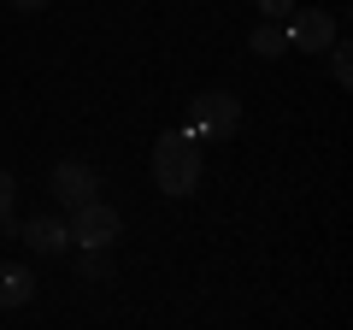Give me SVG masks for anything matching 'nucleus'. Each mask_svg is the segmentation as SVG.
<instances>
[{
	"instance_id": "obj_1",
	"label": "nucleus",
	"mask_w": 353,
	"mask_h": 330,
	"mask_svg": "<svg viewBox=\"0 0 353 330\" xmlns=\"http://www.w3.org/2000/svg\"><path fill=\"white\" fill-rule=\"evenodd\" d=\"M153 183H159V195H171V201L194 195V183H201V142H194L189 130H165V136L153 142Z\"/></svg>"
},
{
	"instance_id": "obj_2",
	"label": "nucleus",
	"mask_w": 353,
	"mask_h": 330,
	"mask_svg": "<svg viewBox=\"0 0 353 330\" xmlns=\"http://www.w3.org/2000/svg\"><path fill=\"white\" fill-rule=\"evenodd\" d=\"M189 130L194 142H224V136H236L241 130V101L230 89H206V95H194L189 101Z\"/></svg>"
},
{
	"instance_id": "obj_3",
	"label": "nucleus",
	"mask_w": 353,
	"mask_h": 330,
	"mask_svg": "<svg viewBox=\"0 0 353 330\" xmlns=\"http://www.w3.org/2000/svg\"><path fill=\"white\" fill-rule=\"evenodd\" d=\"M65 230H71L77 248H112L118 230H124V218H118V206H106L101 195L83 206H71V218H65Z\"/></svg>"
},
{
	"instance_id": "obj_4",
	"label": "nucleus",
	"mask_w": 353,
	"mask_h": 330,
	"mask_svg": "<svg viewBox=\"0 0 353 330\" xmlns=\"http://www.w3.org/2000/svg\"><path fill=\"white\" fill-rule=\"evenodd\" d=\"M283 41H289L294 53H324L330 41H336V18H330L324 6H294V12H289V30H283Z\"/></svg>"
},
{
	"instance_id": "obj_5",
	"label": "nucleus",
	"mask_w": 353,
	"mask_h": 330,
	"mask_svg": "<svg viewBox=\"0 0 353 330\" xmlns=\"http://www.w3.org/2000/svg\"><path fill=\"white\" fill-rule=\"evenodd\" d=\"M53 195H59V206H83L101 195V177H94V165L83 159H59L53 165Z\"/></svg>"
},
{
	"instance_id": "obj_6",
	"label": "nucleus",
	"mask_w": 353,
	"mask_h": 330,
	"mask_svg": "<svg viewBox=\"0 0 353 330\" xmlns=\"http://www.w3.org/2000/svg\"><path fill=\"white\" fill-rule=\"evenodd\" d=\"M18 236H24V248H30V254H41V260H59L65 248H71V230H65L59 213H36Z\"/></svg>"
},
{
	"instance_id": "obj_7",
	"label": "nucleus",
	"mask_w": 353,
	"mask_h": 330,
	"mask_svg": "<svg viewBox=\"0 0 353 330\" xmlns=\"http://www.w3.org/2000/svg\"><path fill=\"white\" fill-rule=\"evenodd\" d=\"M30 295H36V283L24 266H0V307H24Z\"/></svg>"
},
{
	"instance_id": "obj_8",
	"label": "nucleus",
	"mask_w": 353,
	"mask_h": 330,
	"mask_svg": "<svg viewBox=\"0 0 353 330\" xmlns=\"http://www.w3.org/2000/svg\"><path fill=\"white\" fill-rule=\"evenodd\" d=\"M248 48L259 53V59H277V53L289 48V41H283V24H277V18H265V24L253 30V36H248Z\"/></svg>"
},
{
	"instance_id": "obj_9",
	"label": "nucleus",
	"mask_w": 353,
	"mask_h": 330,
	"mask_svg": "<svg viewBox=\"0 0 353 330\" xmlns=\"http://www.w3.org/2000/svg\"><path fill=\"white\" fill-rule=\"evenodd\" d=\"M324 53H330V77H336L341 89H347V83H353V48H347V41H341V36H336V41H330V48H324Z\"/></svg>"
},
{
	"instance_id": "obj_10",
	"label": "nucleus",
	"mask_w": 353,
	"mask_h": 330,
	"mask_svg": "<svg viewBox=\"0 0 353 330\" xmlns=\"http://www.w3.org/2000/svg\"><path fill=\"white\" fill-rule=\"evenodd\" d=\"M77 271H83L88 283H106V278H112V260H106V248H83V260H77Z\"/></svg>"
},
{
	"instance_id": "obj_11",
	"label": "nucleus",
	"mask_w": 353,
	"mask_h": 330,
	"mask_svg": "<svg viewBox=\"0 0 353 330\" xmlns=\"http://www.w3.org/2000/svg\"><path fill=\"white\" fill-rule=\"evenodd\" d=\"M12 195H18V183H12V171L0 165V213H12Z\"/></svg>"
},
{
	"instance_id": "obj_12",
	"label": "nucleus",
	"mask_w": 353,
	"mask_h": 330,
	"mask_svg": "<svg viewBox=\"0 0 353 330\" xmlns=\"http://www.w3.org/2000/svg\"><path fill=\"white\" fill-rule=\"evenodd\" d=\"M259 12H265V18H289L294 0H259Z\"/></svg>"
},
{
	"instance_id": "obj_13",
	"label": "nucleus",
	"mask_w": 353,
	"mask_h": 330,
	"mask_svg": "<svg viewBox=\"0 0 353 330\" xmlns=\"http://www.w3.org/2000/svg\"><path fill=\"white\" fill-rule=\"evenodd\" d=\"M6 6H18V12H41V6H53V0H6Z\"/></svg>"
}]
</instances>
